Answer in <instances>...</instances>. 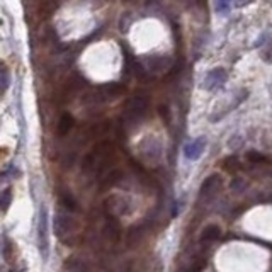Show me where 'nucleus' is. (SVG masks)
Masks as SVG:
<instances>
[{
	"mask_svg": "<svg viewBox=\"0 0 272 272\" xmlns=\"http://www.w3.org/2000/svg\"><path fill=\"white\" fill-rule=\"evenodd\" d=\"M225 80H227V71L223 68H214V70L207 71L206 77H204V89L213 91V89L223 85Z\"/></svg>",
	"mask_w": 272,
	"mask_h": 272,
	"instance_id": "nucleus-3",
	"label": "nucleus"
},
{
	"mask_svg": "<svg viewBox=\"0 0 272 272\" xmlns=\"http://www.w3.org/2000/svg\"><path fill=\"white\" fill-rule=\"evenodd\" d=\"M10 85V73L5 63H0V94H5Z\"/></svg>",
	"mask_w": 272,
	"mask_h": 272,
	"instance_id": "nucleus-10",
	"label": "nucleus"
},
{
	"mask_svg": "<svg viewBox=\"0 0 272 272\" xmlns=\"http://www.w3.org/2000/svg\"><path fill=\"white\" fill-rule=\"evenodd\" d=\"M55 230H56V235H58L60 238L65 240L67 235H73L75 231H77V223H75V220L70 216V214L60 213V214H56Z\"/></svg>",
	"mask_w": 272,
	"mask_h": 272,
	"instance_id": "nucleus-2",
	"label": "nucleus"
},
{
	"mask_svg": "<svg viewBox=\"0 0 272 272\" xmlns=\"http://www.w3.org/2000/svg\"><path fill=\"white\" fill-rule=\"evenodd\" d=\"M10 203H12V191L10 189H3L0 192V213H5L9 209Z\"/></svg>",
	"mask_w": 272,
	"mask_h": 272,
	"instance_id": "nucleus-11",
	"label": "nucleus"
},
{
	"mask_svg": "<svg viewBox=\"0 0 272 272\" xmlns=\"http://www.w3.org/2000/svg\"><path fill=\"white\" fill-rule=\"evenodd\" d=\"M247 160H249V162H253V163H259V162H266V157L260 155V153L250 152V153H247Z\"/></svg>",
	"mask_w": 272,
	"mask_h": 272,
	"instance_id": "nucleus-15",
	"label": "nucleus"
},
{
	"mask_svg": "<svg viewBox=\"0 0 272 272\" xmlns=\"http://www.w3.org/2000/svg\"><path fill=\"white\" fill-rule=\"evenodd\" d=\"M146 109H148V99L145 95H135V97L128 99L126 106H124V119L131 124H136L145 116Z\"/></svg>",
	"mask_w": 272,
	"mask_h": 272,
	"instance_id": "nucleus-1",
	"label": "nucleus"
},
{
	"mask_svg": "<svg viewBox=\"0 0 272 272\" xmlns=\"http://www.w3.org/2000/svg\"><path fill=\"white\" fill-rule=\"evenodd\" d=\"M250 2H253V0H235V5L243 7V5H247V3H250Z\"/></svg>",
	"mask_w": 272,
	"mask_h": 272,
	"instance_id": "nucleus-16",
	"label": "nucleus"
},
{
	"mask_svg": "<svg viewBox=\"0 0 272 272\" xmlns=\"http://www.w3.org/2000/svg\"><path fill=\"white\" fill-rule=\"evenodd\" d=\"M220 185H221L220 175H211V177H207L201 187V199H211L218 192Z\"/></svg>",
	"mask_w": 272,
	"mask_h": 272,
	"instance_id": "nucleus-6",
	"label": "nucleus"
},
{
	"mask_svg": "<svg viewBox=\"0 0 272 272\" xmlns=\"http://www.w3.org/2000/svg\"><path fill=\"white\" fill-rule=\"evenodd\" d=\"M238 160L235 159V157H230V159H227L225 160V163H223V169L225 170H228V172H233L235 169H238Z\"/></svg>",
	"mask_w": 272,
	"mask_h": 272,
	"instance_id": "nucleus-14",
	"label": "nucleus"
},
{
	"mask_svg": "<svg viewBox=\"0 0 272 272\" xmlns=\"http://www.w3.org/2000/svg\"><path fill=\"white\" fill-rule=\"evenodd\" d=\"M38 238H39V249L46 253L48 250V218H46V209L43 207L39 214V225H38Z\"/></svg>",
	"mask_w": 272,
	"mask_h": 272,
	"instance_id": "nucleus-4",
	"label": "nucleus"
},
{
	"mask_svg": "<svg viewBox=\"0 0 272 272\" xmlns=\"http://www.w3.org/2000/svg\"><path fill=\"white\" fill-rule=\"evenodd\" d=\"M214 5H216V10L220 14H227L230 10L231 0H214Z\"/></svg>",
	"mask_w": 272,
	"mask_h": 272,
	"instance_id": "nucleus-13",
	"label": "nucleus"
},
{
	"mask_svg": "<svg viewBox=\"0 0 272 272\" xmlns=\"http://www.w3.org/2000/svg\"><path fill=\"white\" fill-rule=\"evenodd\" d=\"M204 148H206V138H196L194 141L185 145L184 153L189 160H198L203 155Z\"/></svg>",
	"mask_w": 272,
	"mask_h": 272,
	"instance_id": "nucleus-5",
	"label": "nucleus"
},
{
	"mask_svg": "<svg viewBox=\"0 0 272 272\" xmlns=\"http://www.w3.org/2000/svg\"><path fill=\"white\" fill-rule=\"evenodd\" d=\"M139 238H141V230L139 228H131L130 233H128V243H130V247H135V243H138Z\"/></svg>",
	"mask_w": 272,
	"mask_h": 272,
	"instance_id": "nucleus-12",
	"label": "nucleus"
},
{
	"mask_svg": "<svg viewBox=\"0 0 272 272\" xmlns=\"http://www.w3.org/2000/svg\"><path fill=\"white\" fill-rule=\"evenodd\" d=\"M221 237V228L216 225H207L201 231V242H216Z\"/></svg>",
	"mask_w": 272,
	"mask_h": 272,
	"instance_id": "nucleus-8",
	"label": "nucleus"
},
{
	"mask_svg": "<svg viewBox=\"0 0 272 272\" xmlns=\"http://www.w3.org/2000/svg\"><path fill=\"white\" fill-rule=\"evenodd\" d=\"M73 128V117L70 114H63L60 117V123H58V135L60 136H65L70 133V130Z\"/></svg>",
	"mask_w": 272,
	"mask_h": 272,
	"instance_id": "nucleus-9",
	"label": "nucleus"
},
{
	"mask_svg": "<svg viewBox=\"0 0 272 272\" xmlns=\"http://www.w3.org/2000/svg\"><path fill=\"white\" fill-rule=\"evenodd\" d=\"M124 92V85L121 84H107L101 87V99L107 101V99H114Z\"/></svg>",
	"mask_w": 272,
	"mask_h": 272,
	"instance_id": "nucleus-7",
	"label": "nucleus"
}]
</instances>
